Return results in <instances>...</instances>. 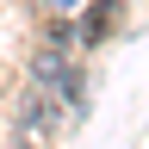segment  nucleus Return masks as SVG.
<instances>
[{"instance_id": "nucleus-1", "label": "nucleus", "mask_w": 149, "mask_h": 149, "mask_svg": "<svg viewBox=\"0 0 149 149\" xmlns=\"http://www.w3.org/2000/svg\"><path fill=\"white\" fill-rule=\"evenodd\" d=\"M31 74H37L44 87H56V93H74V68H68V56H62V50H37Z\"/></svg>"}, {"instance_id": "nucleus-2", "label": "nucleus", "mask_w": 149, "mask_h": 149, "mask_svg": "<svg viewBox=\"0 0 149 149\" xmlns=\"http://www.w3.org/2000/svg\"><path fill=\"white\" fill-rule=\"evenodd\" d=\"M56 6H74V0H56Z\"/></svg>"}]
</instances>
